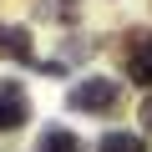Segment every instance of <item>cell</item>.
<instances>
[{"label": "cell", "mask_w": 152, "mask_h": 152, "mask_svg": "<svg viewBox=\"0 0 152 152\" xmlns=\"http://www.w3.org/2000/svg\"><path fill=\"white\" fill-rule=\"evenodd\" d=\"M71 107H76V112H112V107H117V81H107V76L76 81V86H71Z\"/></svg>", "instance_id": "obj_1"}, {"label": "cell", "mask_w": 152, "mask_h": 152, "mask_svg": "<svg viewBox=\"0 0 152 152\" xmlns=\"http://www.w3.org/2000/svg\"><path fill=\"white\" fill-rule=\"evenodd\" d=\"M31 122V96L20 81H0V132H20Z\"/></svg>", "instance_id": "obj_2"}, {"label": "cell", "mask_w": 152, "mask_h": 152, "mask_svg": "<svg viewBox=\"0 0 152 152\" xmlns=\"http://www.w3.org/2000/svg\"><path fill=\"white\" fill-rule=\"evenodd\" d=\"M122 61H127V76H132V81L147 86V81H152V31H132Z\"/></svg>", "instance_id": "obj_3"}, {"label": "cell", "mask_w": 152, "mask_h": 152, "mask_svg": "<svg viewBox=\"0 0 152 152\" xmlns=\"http://www.w3.org/2000/svg\"><path fill=\"white\" fill-rule=\"evenodd\" d=\"M0 56L31 61V31H26V26H0Z\"/></svg>", "instance_id": "obj_4"}, {"label": "cell", "mask_w": 152, "mask_h": 152, "mask_svg": "<svg viewBox=\"0 0 152 152\" xmlns=\"http://www.w3.org/2000/svg\"><path fill=\"white\" fill-rule=\"evenodd\" d=\"M41 152H86V147H81V137H71L66 127H51L41 137Z\"/></svg>", "instance_id": "obj_5"}, {"label": "cell", "mask_w": 152, "mask_h": 152, "mask_svg": "<svg viewBox=\"0 0 152 152\" xmlns=\"http://www.w3.org/2000/svg\"><path fill=\"white\" fill-rule=\"evenodd\" d=\"M96 152H147V147H142L132 132H112V137H102V147H96Z\"/></svg>", "instance_id": "obj_6"}, {"label": "cell", "mask_w": 152, "mask_h": 152, "mask_svg": "<svg viewBox=\"0 0 152 152\" xmlns=\"http://www.w3.org/2000/svg\"><path fill=\"white\" fill-rule=\"evenodd\" d=\"M76 10H81V0H56V15H61V20H71Z\"/></svg>", "instance_id": "obj_7"}, {"label": "cell", "mask_w": 152, "mask_h": 152, "mask_svg": "<svg viewBox=\"0 0 152 152\" xmlns=\"http://www.w3.org/2000/svg\"><path fill=\"white\" fill-rule=\"evenodd\" d=\"M142 127H147V132H152V96H147V102H142Z\"/></svg>", "instance_id": "obj_8"}]
</instances>
